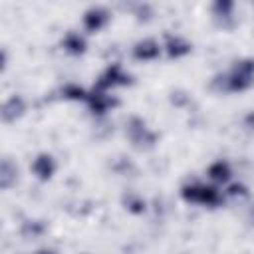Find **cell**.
<instances>
[{
	"label": "cell",
	"instance_id": "cell-1",
	"mask_svg": "<svg viewBox=\"0 0 254 254\" xmlns=\"http://www.w3.org/2000/svg\"><path fill=\"white\" fill-rule=\"evenodd\" d=\"M254 83V60H240L226 73V91H244Z\"/></svg>",
	"mask_w": 254,
	"mask_h": 254
},
{
	"label": "cell",
	"instance_id": "cell-2",
	"mask_svg": "<svg viewBox=\"0 0 254 254\" xmlns=\"http://www.w3.org/2000/svg\"><path fill=\"white\" fill-rule=\"evenodd\" d=\"M181 194L187 202H196V204H206V206H216L222 202V192L206 185H185L181 189Z\"/></svg>",
	"mask_w": 254,
	"mask_h": 254
},
{
	"label": "cell",
	"instance_id": "cell-3",
	"mask_svg": "<svg viewBox=\"0 0 254 254\" xmlns=\"http://www.w3.org/2000/svg\"><path fill=\"white\" fill-rule=\"evenodd\" d=\"M129 141L137 147V149H147V147H153L155 141H157V135L153 131L147 129L145 121L139 119V117H131L129 123H127V129H125Z\"/></svg>",
	"mask_w": 254,
	"mask_h": 254
},
{
	"label": "cell",
	"instance_id": "cell-4",
	"mask_svg": "<svg viewBox=\"0 0 254 254\" xmlns=\"http://www.w3.org/2000/svg\"><path fill=\"white\" fill-rule=\"evenodd\" d=\"M127 83H131V75H129L119 64H111V65L99 75V79H97V83H95V89H97V91H107V89L113 87V85H127Z\"/></svg>",
	"mask_w": 254,
	"mask_h": 254
},
{
	"label": "cell",
	"instance_id": "cell-5",
	"mask_svg": "<svg viewBox=\"0 0 254 254\" xmlns=\"http://www.w3.org/2000/svg\"><path fill=\"white\" fill-rule=\"evenodd\" d=\"M85 101H87L89 109H91L93 113H99V115L107 113L113 105H117V99H115L113 95H109L107 91H97V89H93V91L87 95Z\"/></svg>",
	"mask_w": 254,
	"mask_h": 254
},
{
	"label": "cell",
	"instance_id": "cell-6",
	"mask_svg": "<svg viewBox=\"0 0 254 254\" xmlns=\"http://www.w3.org/2000/svg\"><path fill=\"white\" fill-rule=\"evenodd\" d=\"M32 171H34V175H36L38 179L48 181V179L54 175V171H56V161H54V157L48 155V153H40V155L34 159V163H32Z\"/></svg>",
	"mask_w": 254,
	"mask_h": 254
},
{
	"label": "cell",
	"instance_id": "cell-7",
	"mask_svg": "<svg viewBox=\"0 0 254 254\" xmlns=\"http://www.w3.org/2000/svg\"><path fill=\"white\" fill-rule=\"evenodd\" d=\"M109 20V14H107V10L105 8H99V6H95V8H89L87 12H85V16H83V28L85 30H89V32H97L99 28H103L105 26V22Z\"/></svg>",
	"mask_w": 254,
	"mask_h": 254
},
{
	"label": "cell",
	"instance_id": "cell-8",
	"mask_svg": "<svg viewBox=\"0 0 254 254\" xmlns=\"http://www.w3.org/2000/svg\"><path fill=\"white\" fill-rule=\"evenodd\" d=\"M26 111V101L20 97V95H12L6 103H4V109H2V117L4 121H16L18 117H22Z\"/></svg>",
	"mask_w": 254,
	"mask_h": 254
},
{
	"label": "cell",
	"instance_id": "cell-9",
	"mask_svg": "<svg viewBox=\"0 0 254 254\" xmlns=\"http://www.w3.org/2000/svg\"><path fill=\"white\" fill-rule=\"evenodd\" d=\"M159 52H161V48H159V44H157L155 40H141V42H137L135 48H133V56H135L137 60H143V62L155 60V58L159 56Z\"/></svg>",
	"mask_w": 254,
	"mask_h": 254
},
{
	"label": "cell",
	"instance_id": "cell-10",
	"mask_svg": "<svg viewBox=\"0 0 254 254\" xmlns=\"http://www.w3.org/2000/svg\"><path fill=\"white\" fill-rule=\"evenodd\" d=\"M62 46L67 54H73V56H79V54L85 52V40L77 32H67L62 40Z\"/></svg>",
	"mask_w": 254,
	"mask_h": 254
},
{
	"label": "cell",
	"instance_id": "cell-11",
	"mask_svg": "<svg viewBox=\"0 0 254 254\" xmlns=\"http://www.w3.org/2000/svg\"><path fill=\"white\" fill-rule=\"evenodd\" d=\"M232 175V169L226 161H214L210 167H208V177L214 181V183H226Z\"/></svg>",
	"mask_w": 254,
	"mask_h": 254
},
{
	"label": "cell",
	"instance_id": "cell-12",
	"mask_svg": "<svg viewBox=\"0 0 254 254\" xmlns=\"http://www.w3.org/2000/svg\"><path fill=\"white\" fill-rule=\"evenodd\" d=\"M167 54H169V58H181V56H185V54H189L190 52V44L189 42H185L183 38H179V36H171L169 40H167Z\"/></svg>",
	"mask_w": 254,
	"mask_h": 254
},
{
	"label": "cell",
	"instance_id": "cell-13",
	"mask_svg": "<svg viewBox=\"0 0 254 254\" xmlns=\"http://www.w3.org/2000/svg\"><path fill=\"white\" fill-rule=\"evenodd\" d=\"M123 204H125L127 210H131V212H135V214H141V212L147 208L145 198L139 196L137 192H127V194L123 196Z\"/></svg>",
	"mask_w": 254,
	"mask_h": 254
},
{
	"label": "cell",
	"instance_id": "cell-14",
	"mask_svg": "<svg viewBox=\"0 0 254 254\" xmlns=\"http://www.w3.org/2000/svg\"><path fill=\"white\" fill-rule=\"evenodd\" d=\"M16 175H18L16 165H12L8 159H4V161H2V175H0V183H2V187H4V189L12 187V183L16 181Z\"/></svg>",
	"mask_w": 254,
	"mask_h": 254
},
{
	"label": "cell",
	"instance_id": "cell-15",
	"mask_svg": "<svg viewBox=\"0 0 254 254\" xmlns=\"http://www.w3.org/2000/svg\"><path fill=\"white\" fill-rule=\"evenodd\" d=\"M44 230H46V224L42 220H28L22 226V236H26V238H38V236L44 234Z\"/></svg>",
	"mask_w": 254,
	"mask_h": 254
},
{
	"label": "cell",
	"instance_id": "cell-16",
	"mask_svg": "<svg viewBox=\"0 0 254 254\" xmlns=\"http://www.w3.org/2000/svg\"><path fill=\"white\" fill-rule=\"evenodd\" d=\"M232 8L234 4L232 2H216L212 6V12H214V18L224 22V20H232Z\"/></svg>",
	"mask_w": 254,
	"mask_h": 254
},
{
	"label": "cell",
	"instance_id": "cell-17",
	"mask_svg": "<svg viewBox=\"0 0 254 254\" xmlns=\"http://www.w3.org/2000/svg\"><path fill=\"white\" fill-rule=\"evenodd\" d=\"M62 93H64V97H67V99H87V95H89V93H85L83 87H79V85H75V83H67Z\"/></svg>",
	"mask_w": 254,
	"mask_h": 254
},
{
	"label": "cell",
	"instance_id": "cell-18",
	"mask_svg": "<svg viewBox=\"0 0 254 254\" xmlns=\"http://www.w3.org/2000/svg\"><path fill=\"white\" fill-rule=\"evenodd\" d=\"M226 194L228 196H248V189L242 183H234L226 189Z\"/></svg>",
	"mask_w": 254,
	"mask_h": 254
},
{
	"label": "cell",
	"instance_id": "cell-19",
	"mask_svg": "<svg viewBox=\"0 0 254 254\" xmlns=\"http://www.w3.org/2000/svg\"><path fill=\"white\" fill-rule=\"evenodd\" d=\"M244 123L250 127V129H254V111H250L248 115H246V119H244Z\"/></svg>",
	"mask_w": 254,
	"mask_h": 254
},
{
	"label": "cell",
	"instance_id": "cell-20",
	"mask_svg": "<svg viewBox=\"0 0 254 254\" xmlns=\"http://www.w3.org/2000/svg\"><path fill=\"white\" fill-rule=\"evenodd\" d=\"M34 254H58L54 248H40V250H36Z\"/></svg>",
	"mask_w": 254,
	"mask_h": 254
},
{
	"label": "cell",
	"instance_id": "cell-21",
	"mask_svg": "<svg viewBox=\"0 0 254 254\" xmlns=\"http://www.w3.org/2000/svg\"><path fill=\"white\" fill-rule=\"evenodd\" d=\"M248 218L254 222V204H252V206H250V210H248Z\"/></svg>",
	"mask_w": 254,
	"mask_h": 254
}]
</instances>
